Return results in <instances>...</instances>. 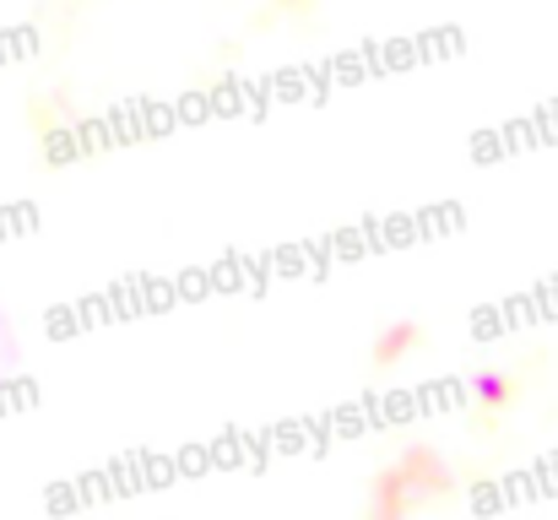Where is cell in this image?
I'll return each instance as SVG.
<instances>
[{
    "label": "cell",
    "instance_id": "1",
    "mask_svg": "<svg viewBox=\"0 0 558 520\" xmlns=\"http://www.w3.org/2000/svg\"><path fill=\"white\" fill-rule=\"evenodd\" d=\"M477 390H483L488 401H499V396H505V379H499V374H483V379H477Z\"/></svg>",
    "mask_w": 558,
    "mask_h": 520
}]
</instances>
